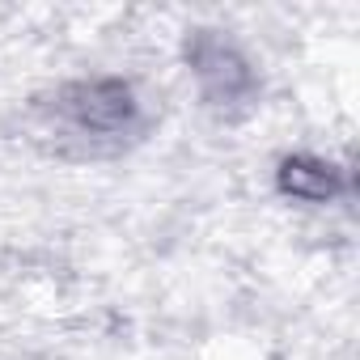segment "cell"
Segmentation results:
<instances>
[{"mask_svg":"<svg viewBox=\"0 0 360 360\" xmlns=\"http://www.w3.org/2000/svg\"><path fill=\"white\" fill-rule=\"evenodd\" d=\"M56 115L85 140L123 136L136 123V98L123 81H77L60 89Z\"/></svg>","mask_w":360,"mask_h":360,"instance_id":"6da1fadb","label":"cell"},{"mask_svg":"<svg viewBox=\"0 0 360 360\" xmlns=\"http://www.w3.org/2000/svg\"><path fill=\"white\" fill-rule=\"evenodd\" d=\"M280 187H284L288 195H297V200L318 204V200L335 195V169H330L326 161H314V157H292V161H284V169H280Z\"/></svg>","mask_w":360,"mask_h":360,"instance_id":"7a4b0ae2","label":"cell"}]
</instances>
